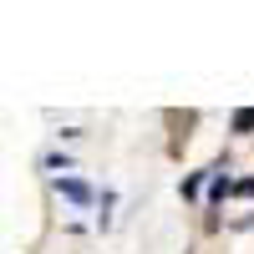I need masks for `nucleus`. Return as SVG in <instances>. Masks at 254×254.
Returning a JSON list of instances; mask_svg holds the SVG:
<instances>
[{
	"label": "nucleus",
	"mask_w": 254,
	"mask_h": 254,
	"mask_svg": "<svg viewBox=\"0 0 254 254\" xmlns=\"http://www.w3.org/2000/svg\"><path fill=\"white\" fill-rule=\"evenodd\" d=\"M234 193H239V198H254V178H239V183H234Z\"/></svg>",
	"instance_id": "nucleus-4"
},
{
	"label": "nucleus",
	"mask_w": 254,
	"mask_h": 254,
	"mask_svg": "<svg viewBox=\"0 0 254 254\" xmlns=\"http://www.w3.org/2000/svg\"><path fill=\"white\" fill-rule=\"evenodd\" d=\"M56 188H61V193H66L71 203H87V198H92V188L81 183V178H56Z\"/></svg>",
	"instance_id": "nucleus-1"
},
{
	"label": "nucleus",
	"mask_w": 254,
	"mask_h": 254,
	"mask_svg": "<svg viewBox=\"0 0 254 254\" xmlns=\"http://www.w3.org/2000/svg\"><path fill=\"white\" fill-rule=\"evenodd\" d=\"M229 132H239V137H244V132H254V107H239L234 117H229Z\"/></svg>",
	"instance_id": "nucleus-2"
},
{
	"label": "nucleus",
	"mask_w": 254,
	"mask_h": 254,
	"mask_svg": "<svg viewBox=\"0 0 254 254\" xmlns=\"http://www.w3.org/2000/svg\"><path fill=\"white\" fill-rule=\"evenodd\" d=\"M198 188H203V173H188V178H183V198H193Z\"/></svg>",
	"instance_id": "nucleus-3"
}]
</instances>
